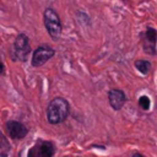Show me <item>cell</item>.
Instances as JSON below:
<instances>
[{"instance_id": "obj_2", "label": "cell", "mask_w": 157, "mask_h": 157, "mask_svg": "<svg viewBox=\"0 0 157 157\" xmlns=\"http://www.w3.org/2000/svg\"><path fill=\"white\" fill-rule=\"evenodd\" d=\"M44 25L53 39H58L61 33V25L56 12L53 9H47L44 11Z\"/></svg>"}, {"instance_id": "obj_9", "label": "cell", "mask_w": 157, "mask_h": 157, "mask_svg": "<svg viewBox=\"0 0 157 157\" xmlns=\"http://www.w3.org/2000/svg\"><path fill=\"white\" fill-rule=\"evenodd\" d=\"M156 37H157L156 29H155V28H147V31H146V38H147V40H150L153 45H155V43H156Z\"/></svg>"}, {"instance_id": "obj_1", "label": "cell", "mask_w": 157, "mask_h": 157, "mask_svg": "<svg viewBox=\"0 0 157 157\" xmlns=\"http://www.w3.org/2000/svg\"><path fill=\"white\" fill-rule=\"evenodd\" d=\"M69 114V103L66 99L58 97L54 98L47 109V118L50 124H59L66 119Z\"/></svg>"}, {"instance_id": "obj_11", "label": "cell", "mask_w": 157, "mask_h": 157, "mask_svg": "<svg viewBox=\"0 0 157 157\" xmlns=\"http://www.w3.org/2000/svg\"><path fill=\"white\" fill-rule=\"evenodd\" d=\"M4 71V65H2V63H0V74Z\"/></svg>"}, {"instance_id": "obj_5", "label": "cell", "mask_w": 157, "mask_h": 157, "mask_svg": "<svg viewBox=\"0 0 157 157\" xmlns=\"http://www.w3.org/2000/svg\"><path fill=\"white\" fill-rule=\"evenodd\" d=\"M54 55V50L47 45H42L38 47L32 56V65L33 66H40L43 64H45L52 56Z\"/></svg>"}, {"instance_id": "obj_12", "label": "cell", "mask_w": 157, "mask_h": 157, "mask_svg": "<svg viewBox=\"0 0 157 157\" xmlns=\"http://www.w3.org/2000/svg\"><path fill=\"white\" fill-rule=\"evenodd\" d=\"M132 157H144V156H142V155H140V153H135Z\"/></svg>"}, {"instance_id": "obj_7", "label": "cell", "mask_w": 157, "mask_h": 157, "mask_svg": "<svg viewBox=\"0 0 157 157\" xmlns=\"http://www.w3.org/2000/svg\"><path fill=\"white\" fill-rule=\"evenodd\" d=\"M108 98H109V104L114 110H119L123 107V104L125 103V99H126L124 92L120 91V90H110L109 94H108Z\"/></svg>"}, {"instance_id": "obj_10", "label": "cell", "mask_w": 157, "mask_h": 157, "mask_svg": "<svg viewBox=\"0 0 157 157\" xmlns=\"http://www.w3.org/2000/svg\"><path fill=\"white\" fill-rule=\"evenodd\" d=\"M139 104H140V107H141L142 109L147 110V109L150 108V98H148L147 96H141L140 99H139Z\"/></svg>"}, {"instance_id": "obj_8", "label": "cell", "mask_w": 157, "mask_h": 157, "mask_svg": "<svg viewBox=\"0 0 157 157\" xmlns=\"http://www.w3.org/2000/svg\"><path fill=\"white\" fill-rule=\"evenodd\" d=\"M135 66L141 74H147L151 69V64L147 60H137L135 61Z\"/></svg>"}, {"instance_id": "obj_6", "label": "cell", "mask_w": 157, "mask_h": 157, "mask_svg": "<svg viewBox=\"0 0 157 157\" xmlns=\"http://www.w3.org/2000/svg\"><path fill=\"white\" fill-rule=\"evenodd\" d=\"M6 129L9 135L12 139H22L27 135V128L21 124L20 121H15V120H10L6 123Z\"/></svg>"}, {"instance_id": "obj_4", "label": "cell", "mask_w": 157, "mask_h": 157, "mask_svg": "<svg viewBox=\"0 0 157 157\" xmlns=\"http://www.w3.org/2000/svg\"><path fill=\"white\" fill-rule=\"evenodd\" d=\"M29 50H31V47H29V40L27 36L23 33L18 34L15 40V54L17 59L25 61L29 54Z\"/></svg>"}, {"instance_id": "obj_3", "label": "cell", "mask_w": 157, "mask_h": 157, "mask_svg": "<svg viewBox=\"0 0 157 157\" xmlns=\"http://www.w3.org/2000/svg\"><path fill=\"white\" fill-rule=\"evenodd\" d=\"M54 146L49 141H38L33 147L29 148L27 157H53Z\"/></svg>"}]
</instances>
